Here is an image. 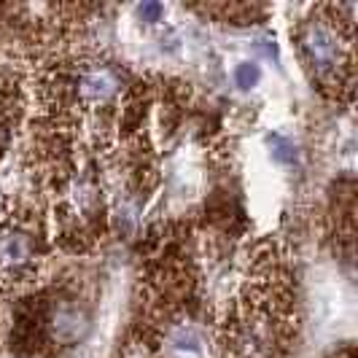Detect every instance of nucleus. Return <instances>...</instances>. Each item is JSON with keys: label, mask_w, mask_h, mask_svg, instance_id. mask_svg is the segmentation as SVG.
<instances>
[{"label": "nucleus", "mask_w": 358, "mask_h": 358, "mask_svg": "<svg viewBox=\"0 0 358 358\" xmlns=\"http://www.w3.org/2000/svg\"><path fill=\"white\" fill-rule=\"evenodd\" d=\"M259 78H262V71H259V65H253V62H240L237 71H234V81H237L240 90H251V87H256Z\"/></svg>", "instance_id": "obj_7"}, {"label": "nucleus", "mask_w": 358, "mask_h": 358, "mask_svg": "<svg viewBox=\"0 0 358 358\" xmlns=\"http://www.w3.org/2000/svg\"><path fill=\"white\" fill-rule=\"evenodd\" d=\"M90 329V310L81 305L78 299H57V302H52L49 313H46V331H49L54 345L73 348V345L87 340Z\"/></svg>", "instance_id": "obj_3"}, {"label": "nucleus", "mask_w": 358, "mask_h": 358, "mask_svg": "<svg viewBox=\"0 0 358 358\" xmlns=\"http://www.w3.org/2000/svg\"><path fill=\"white\" fill-rule=\"evenodd\" d=\"M269 148H272V157L278 162H283V164H291V162L296 159V148L291 141H286L283 135H269L267 138Z\"/></svg>", "instance_id": "obj_6"}, {"label": "nucleus", "mask_w": 358, "mask_h": 358, "mask_svg": "<svg viewBox=\"0 0 358 358\" xmlns=\"http://www.w3.org/2000/svg\"><path fill=\"white\" fill-rule=\"evenodd\" d=\"M73 87L84 106L100 108L116 100V94L122 92V76L110 65H87L78 71Z\"/></svg>", "instance_id": "obj_5"}, {"label": "nucleus", "mask_w": 358, "mask_h": 358, "mask_svg": "<svg viewBox=\"0 0 358 358\" xmlns=\"http://www.w3.org/2000/svg\"><path fill=\"white\" fill-rule=\"evenodd\" d=\"M138 14L143 17V22H157L162 17V6L159 3H143L141 8H138Z\"/></svg>", "instance_id": "obj_8"}, {"label": "nucleus", "mask_w": 358, "mask_h": 358, "mask_svg": "<svg viewBox=\"0 0 358 358\" xmlns=\"http://www.w3.org/2000/svg\"><path fill=\"white\" fill-rule=\"evenodd\" d=\"M240 358H278L283 348V323L269 307H251L234 331Z\"/></svg>", "instance_id": "obj_2"}, {"label": "nucleus", "mask_w": 358, "mask_h": 358, "mask_svg": "<svg viewBox=\"0 0 358 358\" xmlns=\"http://www.w3.org/2000/svg\"><path fill=\"white\" fill-rule=\"evenodd\" d=\"M36 237L22 227L0 229V278L14 280L19 275L30 272L36 264Z\"/></svg>", "instance_id": "obj_4"}, {"label": "nucleus", "mask_w": 358, "mask_h": 358, "mask_svg": "<svg viewBox=\"0 0 358 358\" xmlns=\"http://www.w3.org/2000/svg\"><path fill=\"white\" fill-rule=\"evenodd\" d=\"M299 46L305 62L321 78H334L350 65V43L331 19H310L299 33Z\"/></svg>", "instance_id": "obj_1"}]
</instances>
